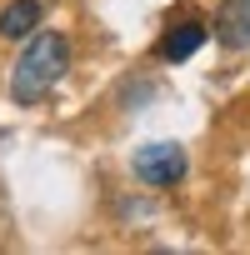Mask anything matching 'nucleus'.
<instances>
[{
	"label": "nucleus",
	"mask_w": 250,
	"mask_h": 255,
	"mask_svg": "<svg viewBox=\"0 0 250 255\" xmlns=\"http://www.w3.org/2000/svg\"><path fill=\"white\" fill-rule=\"evenodd\" d=\"M70 70V40L60 30H30L15 70H10V100L15 105H40Z\"/></svg>",
	"instance_id": "f257e3e1"
},
{
	"label": "nucleus",
	"mask_w": 250,
	"mask_h": 255,
	"mask_svg": "<svg viewBox=\"0 0 250 255\" xmlns=\"http://www.w3.org/2000/svg\"><path fill=\"white\" fill-rule=\"evenodd\" d=\"M130 165H135V175H140L145 185H155V190H170V185H180V180H185V170H190V160H185V150H180L175 140L140 145Z\"/></svg>",
	"instance_id": "f03ea898"
},
{
	"label": "nucleus",
	"mask_w": 250,
	"mask_h": 255,
	"mask_svg": "<svg viewBox=\"0 0 250 255\" xmlns=\"http://www.w3.org/2000/svg\"><path fill=\"white\" fill-rule=\"evenodd\" d=\"M205 40H210V20H200V15H180V20H170V25L160 30L155 55H160L165 65H185Z\"/></svg>",
	"instance_id": "7ed1b4c3"
},
{
	"label": "nucleus",
	"mask_w": 250,
	"mask_h": 255,
	"mask_svg": "<svg viewBox=\"0 0 250 255\" xmlns=\"http://www.w3.org/2000/svg\"><path fill=\"white\" fill-rule=\"evenodd\" d=\"M210 35L225 50H250V0H220V10L210 20Z\"/></svg>",
	"instance_id": "20e7f679"
},
{
	"label": "nucleus",
	"mask_w": 250,
	"mask_h": 255,
	"mask_svg": "<svg viewBox=\"0 0 250 255\" xmlns=\"http://www.w3.org/2000/svg\"><path fill=\"white\" fill-rule=\"evenodd\" d=\"M40 20H45L40 0H10V5L0 10V35L5 40H25L30 30H40Z\"/></svg>",
	"instance_id": "39448f33"
}]
</instances>
